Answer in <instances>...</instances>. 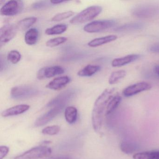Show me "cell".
<instances>
[{
  "label": "cell",
  "mask_w": 159,
  "mask_h": 159,
  "mask_svg": "<svg viewBox=\"0 0 159 159\" xmlns=\"http://www.w3.org/2000/svg\"><path fill=\"white\" fill-rule=\"evenodd\" d=\"M100 68L101 67L98 66L88 65L80 70L78 71V75L82 77H91L98 72Z\"/></svg>",
  "instance_id": "cell-17"
},
{
  "label": "cell",
  "mask_w": 159,
  "mask_h": 159,
  "mask_svg": "<svg viewBox=\"0 0 159 159\" xmlns=\"http://www.w3.org/2000/svg\"><path fill=\"white\" fill-rule=\"evenodd\" d=\"M52 153L51 148L41 146L32 148L20 155L16 156L14 159H38L49 156Z\"/></svg>",
  "instance_id": "cell-4"
},
{
  "label": "cell",
  "mask_w": 159,
  "mask_h": 159,
  "mask_svg": "<svg viewBox=\"0 0 159 159\" xmlns=\"http://www.w3.org/2000/svg\"><path fill=\"white\" fill-rule=\"evenodd\" d=\"M50 4H52L50 1H40L34 3L32 5V7L34 9H39L44 8L49 6Z\"/></svg>",
  "instance_id": "cell-31"
},
{
  "label": "cell",
  "mask_w": 159,
  "mask_h": 159,
  "mask_svg": "<svg viewBox=\"0 0 159 159\" xmlns=\"http://www.w3.org/2000/svg\"><path fill=\"white\" fill-rule=\"evenodd\" d=\"M102 11V7L100 6H90L75 16L70 22L72 25H78L91 21L98 16Z\"/></svg>",
  "instance_id": "cell-2"
},
{
  "label": "cell",
  "mask_w": 159,
  "mask_h": 159,
  "mask_svg": "<svg viewBox=\"0 0 159 159\" xmlns=\"http://www.w3.org/2000/svg\"><path fill=\"white\" fill-rule=\"evenodd\" d=\"M153 71L155 74L159 76V65L154 67V69H153Z\"/></svg>",
  "instance_id": "cell-35"
},
{
  "label": "cell",
  "mask_w": 159,
  "mask_h": 159,
  "mask_svg": "<svg viewBox=\"0 0 159 159\" xmlns=\"http://www.w3.org/2000/svg\"><path fill=\"white\" fill-rule=\"evenodd\" d=\"M39 37V30L36 28L30 29L25 35V42L28 45H34L38 42Z\"/></svg>",
  "instance_id": "cell-20"
},
{
  "label": "cell",
  "mask_w": 159,
  "mask_h": 159,
  "mask_svg": "<svg viewBox=\"0 0 159 159\" xmlns=\"http://www.w3.org/2000/svg\"><path fill=\"white\" fill-rule=\"evenodd\" d=\"M65 107V106H57L53 107L52 108L36 121L35 126L39 127L48 123L59 114L63 111Z\"/></svg>",
  "instance_id": "cell-9"
},
{
  "label": "cell",
  "mask_w": 159,
  "mask_h": 159,
  "mask_svg": "<svg viewBox=\"0 0 159 159\" xmlns=\"http://www.w3.org/2000/svg\"><path fill=\"white\" fill-rule=\"evenodd\" d=\"M37 18L35 17H29L24 18L19 21L16 24L18 30H25L30 28L35 24Z\"/></svg>",
  "instance_id": "cell-21"
},
{
  "label": "cell",
  "mask_w": 159,
  "mask_h": 159,
  "mask_svg": "<svg viewBox=\"0 0 159 159\" xmlns=\"http://www.w3.org/2000/svg\"><path fill=\"white\" fill-rule=\"evenodd\" d=\"M144 27V24L141 23H129L115 28L114 30L117 32L133 31L142 29Z\"/></svg>",
  "instance_id": "cell-19"
},
{
  "label": "cell",
  "mask_w": 159,
  "mask_h": 159,
  "mask_svg": "<svg viewBox=\"0 0 159 159\" xmlns=\"http://www.w3.org/2000/svg\"><path fill=\"white\" fill-rule=\"evenodd\" d=\"M21 1H10L2 7L0 12L1 15L4 16H13L17 14L22 8Z\"/></svg>",
  "instance_id": "cell-11"
},
{
  "label": "cell",
  "mask_w": 159,
  "mask_h": 159,
  "mask_svg": "<svg viewBox=\"0 0 159 159\" xmlns=\"http://www.w3.org/2000/svg\"><path fill=\"white\" fill-rule=\"evenodd\" d=\"M126 72L125 70H121L113 71L111 74L108 80V83L111 85L116 84L125 77Z\"/></svg>",
  "instance_id": "cell-24"
},
{
  "label": "cell",
  "mask_w": 159,
  "mask_h": 159,
  "mask_svg": "<svg viewBox=\"0 0 159 159\" xmlns=\"http://www.w3.org/2000/svg\"></svg>",
  "instance_id": "cell-37"
},
{
  "label": "cell",
  "mask_w": 159,
  "mask_h": 159,
  "mask_svg": "<svg viewBox=\"0 0 159 159\" xmlns=\"http://www.w3.org/2000/svg\"><path fill=\"white\" fill-rule=\"evenodd\" d=\"M10 149L7 146H2L0 147V159H3L9 153Z\"/></svg>",
  "instance_id": "cell-32"
},
{
  "label": "cell",
  "mask_w": 159,
  "mask_h": 159,
  "mask_svg": "<svg viewBox=\"0 0 159 159\" xmlns=\"http://www.w3.org/2000/svg\"><path fill=\"white\" fill-rule=\"evenodd\" d=\"M50 159H71L70 157L67 156H61L59 157H55V158H51Z\"/></svg>",
  "instance_id": "cell-36"
},
{
  "label": "cell",
  "mask_w": 159,
  "mask_h": 159,
  "mask_svg": "<svg viewBox=\"0 0 159 159\" xmlns=\"http://www.w3.org/2000/svg\"><path fill=\"white\" fill-rule=\"evenodd\" d=\"M17 29L16 25L8 24L2 27L0 30L1 47L11 41L16 35Z\"/></svg>",
  "instance_id": "cell-8"
},
{
  "label": "cell",
  "mask_w": 159,
  "mask_h": 159,
  "mask_svg": "<svg viewBox=\"0 0 159 159\" xmlns=\"http://www.w3.org/2000/svg\"><path fill=\"white\" fill-rule=\"evenodd\" d=\"M65 71V69L60 66L43 67L39 70L37 78L40 80L45 78H52L57 75L63 74Z\"/></svg>",
  "instance_id": "cell-12"
},
{
  "label": "cell",
  "mask_w": 159,
  "mask_h": 159,
  "mask_svg": "<svg viewBox=\"0 0 159 159\" xmlns=\"http://www.w3.org/2000/svg\"><path fill=\"white\" fill-rule=\"evenodd\" d=\"M66 2V1H62V0H58V1H51L50 2L52 4H61V3Z\"/></svg>",
  "instance_id": "cell-34"
},
{
  "label": "cell",
  "mask_w": 159,
  "mask_h": 159,
  "mask_svg": "<svg viewBox=\"0 0 159 159\" xmlns=\"http://www.w3.org/2000/svg\"><path fill=\"white\" fill-rule=\"evenodd\" d=\"M134 159H159V151L138 152L133 156Z\"/></svg>",
  "instance_id": "cell-23"
},
{
  "label": "cell",
  "mask_w": 159,
  "mask_h": 159,
  "mask_svg": "<svg viewBox=\"0 0 159 159\" xmlns=\"http://www.w3.org/2000/svg\"><path fill=\"white\" fill-rule=\"evenodd\" d=\"M67 40V38L66 37H61L54 38L47 41V42L46 43V45L47 47H56L65 43Z\"/></svg>",
  "instance_id": "cell-27"
},
{
  "label": "cell",
  "mask_w": 159,
  "mask_h": 159,
  "mask_svg": "<svg viewBox=\"0 0 159 159\" xmlns=\"http://www.w3.org/2000/svg\"><path fill=\"white\" fill-rule=\"evenodd\" d=\"M74 90H69L61 93L47 104V107H54L57 106H65L71 100L75 95Z\"/></svg>",
  "instance_id": "cell-10"
},
{
  "label": "cell",
  "mask_w": 159,
  "mask_h": 159,
  "mask_svg": "<svg viewBox=\"0 0 159 159\" xmlns=\"http://www.w3.org/2000/svg\"><path fill=\"white\" fill-rule=\"evenodd\" d=\"M7 58L11 63L13 64H16L21 60V55L18 51L13 50L9 52Z\"/></svg>",
  "instance_id": "cell-29"
},
{
  "label": "cell",
  "mask_w": 159,
  "mask_h": 159,
  "mask_svg": "<svg viewBox=\"0 0 159 159\" xmlns=\"http://www.w3.org/2000/svg\"><path fill=\"white\" fill-rule=\"evenodd\" d=\"M133 16L138 18H151L159 15V6L153 4H144L134 8Z\"/></svg>",
  "instance_id": "cell-3"
},
{
  "label": "cell",
  "mask_w": 159,
  "mask_h": 159,
  "mask_svg": "<svg viewBox=\"0 0 159 159\" xmlns=\"http://www.w3.org/2000/svg\"><path fill=\"white\" fill-rule=\"evenodd\" d=\"M60 131V127L58 125H54L47 126L43 129L42 133L43 134L55 135L57 134Z\"/></svg>",
  "instance_id": "cell-30"
},
{
  "label": "cell",
  "mask_w": 159,
  "mask_h": 159,
  "mask_svg": "<svg viewBox=\"0 0 159 159\" xmlns=\"http://www.w3.org/2000/svg\"><path fill=\"white\" fill-rule=\"evenodd\" d=\"M30 108V106L27 105H17L2 111V116L3 117H7L19 115L28 110Z\"/></svg>",
  "instance_id": "cell-15"
},
{
  "label": "cell",
  "mask_w": 159,
  "mask_h": 159,
  "mask_svg": "<svg viewBox=\"0 0 159 159\" xmlns=\"http://www.w3.org/2000/svg\"><path fill=\"white\" fill-rule=\"evenodd\" d=\"M65 118L67 122L70 124L74 123L77 120L78 110L74 107H68L65 110Z\"/></svg>",
  "instance_id": "cell-22"
},
{
  "label": "cell",
  "mask_w": 159,
  "mask_h": 159,
  "mask_svg": "<svg viewBox=\"0 0 159 159\" xmlns=\"http://www.w3.org/2000/svg\"><path fill=\"white\" fill-rule=\"evenodd\" d=\"M74 14V12L71 11L57 14L52 18V21L53 22H60L62 20L70 18Z\"/></svg>",
  "instance_id": "cell-28"
},
{
  "label": "cell",
  "mask_w": 159,
  "mask_h": 159,
  "mask_svg": "<svg viewBox=\"0 0 159 159\" xmlns=\"http://www.w3.org/2000/svg\"><path fill=\"white\" fill-rule=\"evenodd\" d=\"M120 148L122 152L125 153L131 154L136 150L137 146L135 143L132 141L125 140L121 142Z\"/></svg>",
  "instance_id": "cell-25"
},
{
  "label": "cell",
  "mask_w": 159,
  "mask_h": 159,
  "mask_svg": "<svg viewBox=\"0 0 159 159\" xmlns=\"http://www.w3.org/2000/svg\"><path fill=\"white\" fill-rule=\"evenodd\" d=\"M67 26L64 24L56 25L52 27L47 29L45 33L47 35H59L64 33L66 30Z\"/></svg>",
  "instance_id": "cell-26"
},
{
  "label": "cell",
  "mask_w": 159,
  "mask_h": 159,
  "mask_svg": "<svg viewBox=\"0 0 159 159\" xmlns=\"http://www.w3.org/2000/svg\"><path fill=\"white\" fill-rule=\"evenodd\" d=\"M116 92L114 88L105 89L95 102L92 112L93 128L96 132L100 131L103 124V117L106 115L107 106Z\"/></svg>",
  "instance_id": "cell-1"
},
{
  "label": "cell",
  "mask_w": 159,
  "mask_h": 159,
  "mask_svg": "<svg viewBox=\"0 0 159 159\" xmlns=\"http://www.w3.org/2000/svg\"><path fill=\"white\" fill-rule=\"evenodd\" d=\"M121 99L122 98L120 94L118 92H116L108 104L106 110V115H109L113 112L120 105Z\"/></svg>",
  "instance_id": "cell-18"
},
{
  "label": "cell",
  "mask_w": 159,
  "mask_h": 159,
  "mask_svg": "<svg viewBox=\"0 0 159 159\" xmlns=\"http://www.w3.org/2000/svg\"><path fill=\"white\" fill-rule=\"evenodd\" d=\"M151 84L146 82H141L131 84L125 88L123 91V95L125 97H130L145 91L151 89Z\"/></svg>",
  "instance_id": "cell-7"
},
{
  "label": "cell",
  "mask_w": 159,
  "mask_h": 159,
  "mask_svg": "<svg viewBox=\"0 0 159 159\" xmlns=\"http://www.w3.org/2000/svg\"><path fill=\"white\" fill-rule=\"evenodd\" d=\"M149 50L152 52L159 53V43H157L152 44L150 47Z\"/></svg>",
  "instance_id": "cell-33"
},
{
  "label": "cell",
  "mask_w": 159,
  "mask_h": 159,
  "mask_svg": "<svg viewBox=\"0 0 159 159\" xmlns=\"http://www.w3.org/2000/svg\"><path fill=\"white\" fill-rule=\"evenodd\" d=\"M141 57L139 54H130L123 57L115 58L111 62V66L113 67H120L133 63Z\"/></svg>",
  "instance_id": "cell-13"
},
{
  "label": "cell",
  "mask_w": 159,
  "mask_h": 159,
  "mask_svg": "<svg viewBox=\"0 0 159 159\" xmlns=\"http://www.w3.org/2000/svg\"><path fill=\"white\" fill-rule=\"evenodd\" d=\"M70 81V79L68 76L58 77L51 81L46 85L48 89L59 90L65 87Z\"/></svg>",
  "instance_id": "cell-14"
},
{
  "label": "cell",
  "mask_w": 159,
  "mask_h": 159,
  "mask_svg": "<svg viewBox=\"0 0 159 159\" xmlns=\"http://www.w3.org/2000/svg\"><path fill=\"white\" fill-rule=\"evenodd\" d=\"M118 37L116 35H111L101 38H97L88 43V46L91 47H97L109 43L116 40Z\"/></svg>",
  "instance_id": "cell-16"
},
{
  "label": "cell",
  "mask_w": 159,
  "mask_h": 159,
  "mask_svg": "<svg viewBox=\"0 0 159 159\" xmlns=\"http://www.w3.org/2000/svg\"><path fill=\"white\" fill-rule=\"evenodd\" d=\"M39 91L34 87L28 86H16L11 90L12 98L15 99H24L37 95Z\"/></svg>",
  "instance_id": "cell-6"
},
{
  "label": "cell",
  "mask_w": 159,
  "mask_h": 159,
  "mask_svg": "<svg viewBox=\"0 0 159 159\" xmlns=\"http://www.w3.org/2000/svg\"><path fill=\"white\" fill-rule=\"evenodd\" d=\"M114 20H102L93 21L84 26V30L90 33H98L114 26L116 25Z\"/></svg>",
  "instance_id": "cell-5"
}]
</instances>
